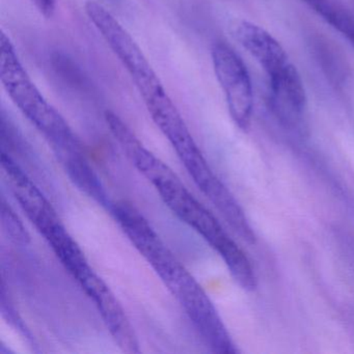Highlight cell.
Wrapping results in <instances>:
<instances>
[{
	"mask_svg": "<svg viewBox=\"0 0 354 354\" xmlns=\"http://www.w3.org/2000/svg\"><path fill=\"white\" fill-rule=\"evenodd\" d=\"M32 3L44 17H53L57 8V0H32Z\"/></svg>",
	"mask_w": 354,
	"mask_h": 354,
	"instance_id": "8fae6325",
	"label": "cell"
},
{
	"mask_svg": "<svg viewBox=\"0 0 354 354\" xmlns=\"http://www.w3.org/2000/svg\"><path fill=\"white\" fill-rule=\"evenodd\" d=\"M105 121L134 167L152 183L169 210L214 248L242 289L256 290L258 279L252 262L216 217L188 192L167 163L142 145L119 115L107 111Z\"/></svg>",
	"mask_w": 354,
	"mask_h": 354,
	"instance_id": "6da1fadb",
	"label": "cell"
},
{
	"mask_svg": "<svg viewBox=\"0 0 354 354\" xmlns=\"http://www.w3.org/2000/svg\"><path fill=\"white\" fill-rule=\"evenodd\" d=\"M234 38L260 64L268 77L281 73L291 63L281 45L268 32L248 21L233 26Z\"/></svg>",
	"mask_w": 354,
	"mask_h": 354,
	"instance_id": "8992f818",
	"label": "cell"
},
{
	"mask_svg": "<svg viewBox=\"0 0 354 354\" xmlns=\"http://www.w3.org/2000/svg\"><path fill=\"white\" fill-rule=\"evenodd\" d=\"M0 80L14 104L50 142L59 159L84 151L69 124L37 88L5 32L0 37Z\"/></svg>",
	"mask_w": 354,
	"mask_h": 354,
	"instance_id": "3957f363",
	"label": "cell"
},
{
	"mask_svg": "<svg viewBox=\"0 0 354 354\" xmlns=\"http://www.w3.org/2000/svg\"><path fill=\"white\" fill-rule=\"evenodd\" d=\"M211 57L230 115L240 129L246 131L254 109V91L248 68L235 50L223 42L213 45Z\"/></svg>",
	"mask_w": 354,
	"mask_h": 354,
	"instance_id": "5b68a950",
	"label": "cell"
},
{
	"mask_svg": "<svg viewBox=\"0 0 354 354\" xmlns=\"http://www.w3.org/2000/svg\"><path fill=\"white\" fill-rule=\"evenodd\" d=\"M273 111L281 122L296 125L306 111V95L304 82L293 65L281 73L269 78Z\"/></svg>",
	"mask_w": 354,
	"mask_h": 354,
	"instance_id": "ba28073f",
	"label": "cell"
},
{
	"mask_svg": "<svg viewBox=\"0 0 354 354\" xmlns=\"http://www.w3.org/2000/svg\"><path fill=\"white\" fill-rule=\"evenodd\" d=\"M1 167L16 200L37 229L57 217V212L42 192L5 152L1 154Z\"/></svg>",
	"mask_w": 354,
	"mask_h": 354,
	"instance_id": "52a82bcc",
	"label": "cell"
},
{
	"mask_svg": "<svg viewBox=\"0 0 354 354\" xmlns=\"http://www.w3.org/2000/svg\"><path fill=\"white\" fill-rule=\"evenodd\" d=\"M1 221L7 233L11 236L12 239L18 243H26L30 239L28 232L24 229L20 219L14 212L13 209L3 200L1 202Z\"/></svg>",
	"mask_w": 354,
	"mask_h": 354,
	"instance_id": "30bf717a",
	"label": "cell"
},
{
	"mask_svg": "<svg viewBox=\"0 0 354 354\" xmlns=\"http://www.w3.org/2000/svg\"><path fill=\"white\" fill-rule=\"evenodd\" d=\"M113 215L136 250L183 306L211 350L215 353H236L235 344L214 304L144 215L124 202L115 207Z\"/></svg>",
	"mask_w": 354,
	"mask_h": 354,
	"instance_id": "7a4b0ae2",
	"label": "cell"
},
{
	"mask_svg": "<svg viewBox=\"0 0 354 354\" xmlns=\"http://www.w3.org/2000/svg\"><path fill=\"white\" fill-rule=\"evenodd\" d=\"M323 20L342 35L354 47V18L330 0H304Z\"/></svg>",
	"mask_w": 354,
	"mask_h": 354,
	"instance_id": "9c48e42d",
	"label": "cell"
},
{
	"mask_svg": "<svg viewBox=\"0 0 354 354\" xmlns=\"http://www.w3.org/2000/svg\"><path fill=\"white\" fill-rule=\"evenodd\" d=\"M84 11L107 46L129 74L149 113L173 101L146 55L121 22L94 0L86 1Z\"/></svg>",
	"mask_w": 354,
	"mask_h": 354,
	"instance_id": "277c9868",
	"label": "cell"
}]
</instances>
